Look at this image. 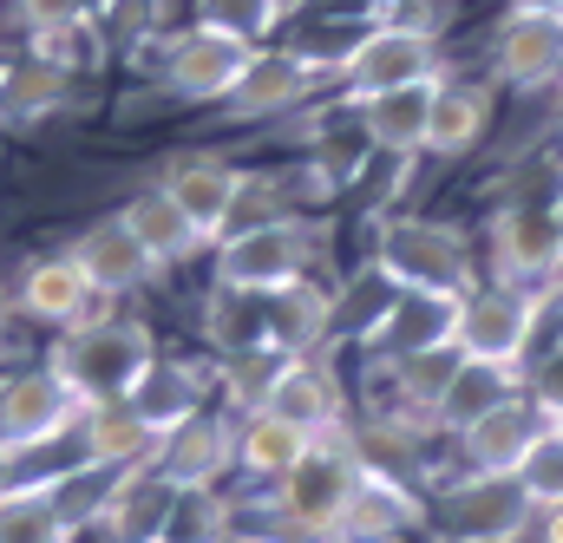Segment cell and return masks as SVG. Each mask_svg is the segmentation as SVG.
I'll return each mask as SVG.
<instances>
[{
	"mask_svg": "<svg viewBox=\"0 0 563 543\" xmlns=\"http://www.w3.org/2000/svg\"><path fill=\"white\" fill-rule=\"evenodd\" d=\"M420 543H452V538H420Z\"/></svg>",
	"mask_w": 563,
	"mask_h": 543,
	"instance_id": "obj_44",
	"label": "cell"
},
{
	"mask_svg": "<svg viewBox=\"0 0 563 543\" xmlns=\"http://www.w3.org/2000/svg\"><path fill=\"white\" fill-rule=\"evenodd\" d=\"M0 491H7V458H0Z\"/></svg>",
	"mask_w": 563,
	"mask_h": 543,
	"instance_id": "obj_43",
	"label": "cell"
},
{
	"mask_svg": "<svg viewBox=\"0 0 563 543\" xmlns=\"http://www.w3.org/2000/svg\"><path fill=\"white\" fill-rule=\"evenodd\" d=\"M374 7H400V0H374Z\"/></svg>",
	"mask_w": 563,
	"mask_h": 543,
	"instance_id": "obj_45",
	"label": "cell"
},
{
	"mask_svg": "<svg viewBox=\"0 0 563 543\" xmlns=\"http://www.w3.org/2000/svg\"><path fill=\"white\" fill-rule=\"evenodd\" d=\"M439 73H445V59H439V33L407 26V20H380V26H367V33L334 59V79H341L347 106L380 99V92H400V86H420V79H439Z\"/></svg>",
	"mask_w": 563,
	"mask_h": 543,
	"instance_id": "obj_6",
	"label": "cell"
},
{
	"mask_svg": "<svg viewBox=\"0 0 563 543\" xmlns=\"http://www.w3.org/2000/svg\"><path fill=\"white\" fill-rule=\"evenodd\" d=\"M492 132V86L465 73L432 79V119H426V157H472Z\"/></svg>",
	"mask_w": 563,
	"mask_h": 543,
	"instance_id": "obj_19",
	"label": "cell"
},
{
	"mask_svg": "<svg viewBox=\"0 0 563 543\" xmlns=\"http://www.w3.org/2000/svg\"><path fill=\"white\" fill-rule=\"evenodd\" d=\"M558 347H563V295H558Z\"/></svg>",
	"mask_w": 563,
	"mask_h": 543,
	"instance_id": "obj_41",
	"label": "cell"
},
{
	"mask_svg": "<svg viewBox=\"0 0 563 543\" xmlns=\"http://www.w3.org/2000/svg\"><path fill=\"white\" fill-rule=\"evenodd\" d=\"M157 478L170 491H217L230 472H236V412H197L184 419L177 432L157 439Z\"/></svg>",
	"mask_w": 563,
	"mask_h": 543,
	"instance_id": "obj_12",
	"label": "cell"
},
{
	"mask_svg": "<svg viewBox=\"0 0 563 543\" xmlns=\"http://www.w3.org/2000/svg\"><path fill=\"white\" fill-rule=\"evenodd\" d=\"M203 341L223 354H243V347H269V321H263V295H236V288H210V308H203Z\"/></svg>",
	"mask_w": 563,
	"mask_h": 543,
	"instance_id": "obj_30",
	"label": "cell"
},
{
	"mask_svg": "<svg viewBox=\"0 0 563 543\" xmlns=\"http://www.w3.org/2000/svg\"><path fill=\"white\" fill-rule=\"evenodd\" d=\"M354 119H361V137H367V151L413 164V157H426L432 79H420V86H400V92H380V99H361V106H354Z\"/></svg>",
	"mask_w": 563,
	"mask_h": 543,
	"instance_id": "obj_22",
	"label": "cell"
},
{
	"mask_svg": "<svg viewBox=\"0 0 563 543\" xmlns=\"http://www.w3.org/2000/svg\"><path fill=\"white\" fill-rule=\"evenodd\" d=\"M551 223H558V243H563V190L551 197Z\"/></svg>",
	"mask_w": 563,
	"mask_h": 543,
	"instance_id": "obj_39",
	"label": "cell"
},
{
	"mask_svg": "<svg viewBox=\"0 0 563 543\" xmlns=\"http://www.w3.org/2000/svg\"><path fill=\"white\" fill-rule=\"evenodd\" d=\"M485 281H511V288H558L563 275V243L551 223V203H498L485 223Z\"/></svg>",
	"mask_w": 563,
	"mask_h": 543,
	"instance_id": "obj_9",
	"label": "cell"
},
{
	"mask_svg": "<svg viewBox=\"0 0 563 543\" xmlns=\"http://www.w3.org/2000/svg\"><path fill=\"white\" fill-rule=\"evenodd\" d=\"M250 59H256V46H250V40H236V33H223V26L190 20V26L164 46L157 86H164L177 106H223V99L243 86Z\"/></svg>",
	"mask_w": 563,
	"mask_h": 543,
	"instance_id": "obj_8",
	"label": "cell"
},
{
	"mask_svg": "<svg viewBox=\"0 0 563 543\" xmlns=\"http://www.w3.org/2000/svg\"><path fill=\"white\" fill-rule=\"evenodd\" d=\"M563 288H511V281H478L465 301H459V334L452 347L478 367H498V374H518L531 367L538 354V334L544 321L558 314Z\"/></svg>",
	"mask_w": 563,
	"mask_h": 543,
	"instance_id": "obj_3",
	"label": "cell"
},
{
	"mask_svg": "<svg viewBox=\"0 0 563 543\" xmlns=\"http://www.w3.org/2000/svg\"><path fill=\"white\" fill-rule=\"evenodd\" d=\"M13 7H20V26L40 46H59L66 33H86V0H13Z\"/></svg>",
	"mask_w": 563,
	"mask_h": 543,
	"instance_id": "obj_36",
	"label": "cell"
},
{
	"mask_svg": "<svg viewBox=\"0 0 563 543\" xmlns=\"http://www.w3.org/2000/svg\"><path fill=\"white\" fill-rule=\"evenodd\" d=\"M518 485L531 491V505H538V511L563 505V439H558V432H544V439L525 452V465H518Z\"/></svg>",
	"mask_w": 563,
	"mask_h": 543,
	"instance_id": "obj_34",
	"label": "cell"
},
{
	"mask_svg": "<svg viewBox=\"0 0 563 543\" xmlns=\"http://www.w3.org/2000/svg\"><path fill=\"white\" fill-rule=\"evenodd\" d=\"M236 543H256V538H236Z\"/></svg>",
	"mask_w": 563,
	"mask_h": 543,
	"instance_id": "obj_47",
	"label": "cell"
},
{
	"mask_svg": "<svg viewBox=\"0 0 563 543\" xmlns=\"http://www.w3.org/2000/svg\"><path fill=\"white\" fill-rule=\"evenodd\" d=\"M538 505L518 472H452L439 465L426 485V538L452 543H531Z\"/></svg>",
	"mask_w": 563,
	"mask_h": 543,
	"instance_id": "obj_1",
	"label": "cell"
},
{
	"mask_svg": "<svg viewBox=\"0 0 563 543\" xmlns=\"http://www.w3.org/2000/svg\"><path fill=\"white\" fill-rule=\"evenodd\" d=\"M282 7H288V0H197V20H203V26H223V33L250 40V46H263V40L276 33Z\"/></svg>",
	"mask_w": 563,
	"mask_h": 543,
	"instance_id": "obj_33",
	"label": "cell"
},
{
	"mask_svg": "<svg viewBox=\"0 0 563 543\" xmlns=\"http://www.w3.org/2000/svg\"><path fill=\"white\" fill-rule=\"evenodd\" d=\"M66 256L86 269V281H92L106 301H119V295H132V288H144V281H157V275H164V263L144 250L119 217H99L92 230H79V243H73Z\"/></svg>",
	"mask_w": 563,
	"mask_h": 543,
	"instance_id": "obj_17",
	"label": "cell"
},
{
	"mask_svg": "<svg viewBox=\"0 0 563 543\" xmlns=\"http://www.w3.org/2000/svg\"><path fill=\"white\" fill-rule=\"evenodd\" d=\"M263 321H269V347L301 361V354H321V341L341 328V295H328L314 275L288 281L276 295H263Z\"/></svg>",
	"mask_w": 563,
	"mask_h": 543,
	"instance_id": "obj_18",
	"label": "cell"
},
{
	"mask_svg": "<svg viewBox=\"0 0 563 543\" xmlns=\"http://www.w3.org/2000/svg\"><path fill=\"white\" fill-rule=\"evenodd\" d=\"M492 79L511 86V92H538L563 79V13L558 7H511L492 33Z\"/></svg>",
	"mask_w": 563,
	"mask_h": 543,
	"instance_id": "obj_10",
	"label": "cell"
},
{
	"mask_svg": "<svg viewBox=\"0 0 563 543\" xmlns=\"http://www.w3.org/2000/svg\"><path fill=\"white\" fill-rule=\"evenodd\" d=\"M544 432H551L544 407L518 387L511 400H498L492 412H478L472 425L452 432V472H518Z\"/></svg>",
	"mask_w": 563,
	"mask_h": 543,
	"instance_id": "obj_11",
	"label": "cell"
},
{
	"mask_svg": "<svg viewBox=\"0 0 563 543\" xmlns=\"http://www.w3.org/2000/svg\"><path fill=\"white\" fill-rule=\"evenodd\" d=\"M66 99V66L59 59H33V66H20L13 79H7V106L13 112H46V106H59Z\"/></svg>",
	"mask_w": 563,
	"mask_h": 543,
	"instance_id": "obj_35",
	"label": "cell"
},
{
	"mask_svg": "<svg viewBox=\"0 0 563 543\" xmlns=\"http://www.w3.org/2000/svg\"><path fill=\"white\" fill-rule=\"evenodd\" d=\"M308 92H314V59H308V53H263V46H256L243 86L223 99V119H236V125L276 119V112H295Z\"/></svg>",
	"mask_w": 563,
	"mask_h": 543,
	"instance_id": "obj_20",
	"label": "cell"
},
{
	"mask_svg": "<svg viewBox=\"0 0 563 543\" xmlns=\"http://www.w3.org/2000/svg\"><path fill=\"white\" fill-rule=\"evenodd\" d=\"M269 412L295 419V425L314 432V439H334V432L347 425V394H341V380H334V367H328L321 354H301V361L282 367L276 394H269Z\"/></svg>",
	"mask_w": 563,
	"mask_h": 543,
	"instance_id": "obj_21",
	"label": "cell"
},
{
	"mask_svg": "<svg viewBox=\"0 0 563 543\" xmlns=\"http://www.w3.org/2000/svg\"><path fill=\"white\" fill-rule=\"evenodd\" d=\"M407 538H426V485L361 472V485H354L347 511L334 518L328 543H407Z\"/></svg>",
	"mask_w": 563,
	"mask_h": 543,
	"instance_id": "obj_13",
	"label": "cell"
},
{
	"mask_svg": "<svg viewBox=\"0 0 563 543\" xmlns=\"http://www.w3.org/2000/svg\"><path fill=\"white\" fill-rule=\"evenodd\" d=\"M321 256V230L301 217H276V223H243L217 243V288L236 295H276L288 281L314 269Z\"/></svg>",
	"mask_w": 563,
	"mask_h": 543,
	"instance_id": "obj_5",
	"label": "cell"
},
{
	"mask_svg": "<svg viewBox=\"0 0 563 543\" xmlns=\"http://www.w3.org/2000/svg\"><path fill=\"white\" fill-rule=\"evenodd\" d=\"M531 543H563V505L538 511V531H531Z\"/></svg>",
	"mask_w": 563,
	"mask_h": 543,
	"instance_id": "obj_38",
	"label": "cell"
},
{
	"mask_svg": "<svg viewBox=\"0 0 563 543\" xmlns=\"http://www.w3.org/2000/svg\"><path fill=\"white\" fill-rule=\"evenodd\" d=\"M203 400H210L203 367H190V361H164V354H157V361L144 367V380L132 387V400H125V407H132L144 425L164 439V432H177L184 419H197Z\"/></svg>",
	"mask_w": 563,
	"mask_h": 543,
	"instance_id": "obj_26",
	"label": "cell"
},
{
	"mask_svg": "<svg viewBox=\"0 0 563 543\" xmlns=\"http://www.w3.org/2000/svg\"><path fill=\"white\" fill-rule=\"evenodd\" d=\"M157 361V341H151V328L144 321H119V314H106V321H92V328H73V334H59V347H53V374L92 407H112V400H132V387L144 380V367Z\"/></svg>",
	"mask_w": 563,
	"mask_h": 543,
	"instance_id": "obj_4",
	"label": "cell"
},
{
	"mask_svg": "<svg viewBox=\"0 0 563 543\" xmlns=\"http://www.w3.org/2000/svg\"><path fill=\"white\" fill-rule=\"evenodd\" d=\"M73 538H79V531L66 524L53 478H40V485H7V491H0V543H73Z\"/></svg>",
	"mask_w": 563,
	"mask_h": 543,
	"instance_id": "obj_28",
	"label": "cell"
},
{
	"mask_svg": "<svg viewBox=\"0 0 563 543\" xmlns=\"http://www.w3.org/2000/svg\"><path fill=\"white\" fill-rule=\"evenodd\" d=\"M459 334V301L452 295H387V308L367 321V334L354 347H367V361H407L426 347H452Z\"/></svg>",
	"mask_w": 563,
	"mask_h": 543,
	"instance_id": "obj_16",
	"label": "cell"
},
{
	"mask_svg": "<svg viewBox=\"0 0 563 543\" xmlns=\"http://www.w3.org/2000/svg\"><path fill=\"white\" fill-rule=\"evenodd\" d=\"M13 308H20L26 321H40V328H59V334L92 328V321L112 314V301L86 281V269H79L73 256H40V263H26L20 288H13Z\"/></svg>",
	"mask_w": 563,
	"mask_h": 543,
	"instance_id": "obj_14",
	"label": "cell"
},
{
	"mask_svg": "<svg viewBox=\"0 0 563 543\" xmlns=\"http://www.w3.org/2000/svg\"><path fill=\"white\" fill-rule=\"evenodd\" d=\"M374 275L400 295H452V301H465L485 281L472 236L445 217H387L374 236Z\"/></svg>",
	"mask_w": 563,
	"mask_h": 543,
	"instance_id": "obj_2",
	"label": "cell"
},
{
	"mask_svg": "<svg viewBox=\"0 0 563 543\" xmlns=\"http://www.w3.org/2000/svg\"><path fill=\"white\" fill-rule=\"evenodd\" d=\"M157 543H164V538H157Z\"/></svg>",
	"mask_w": 563,
	"mask_h": 543,
	"instance_id": "obj_48",
	"label": "cell"
},
{
	"mask_svg": "<svg viewBox=\"0 0 563 543\" xmlns=\"http://www.w3.org/2000/svg\"><path fill=\"white\" fill-rule=\"evenodd\" d=\"M164 543H236V498H223V491H177Z\"/></svg>",
	"mask_w": 563,
	"mask_h": 543,
	"instance_id": "obj_31",
	"label": "cell"
},
{
	"mask_svg": "<svg viewBox=\"0 0 563 543\" xmlns=\"http://www.w3.org/2000/svg\"><path fill=\"white\" fill-rule=\"evenodd\" d=\"M164 190H170V203L190 217V230H197L210 250L236 230V203H243V170H236V164H223V157H210V151H190V157H177V164L164 170Z\"/></svg>",
	"mask_w": 563,
	"mask_h": 543,
	"instance_id": "obj_15",
	"label": "cell"
},
{
	"mask_svg": "<svg viewBox=\"0 0 563 543\" xmlns=\"http://www.w3.org/2000/svg\"><path fill=\"white\" fill-rule=\"evenodd\" d=\"M518 387H525L518 374H498V367H478V361H465V367H459V380H452V394H445V407H439L445 439H452L459 425H472L478 412H492L498 400H511Z\"/></svg>",
	"mask_w": 563,
	"mask_h": 543,
	"instance_id": "obj_32",
	"label": "cell"
},
{
	"mask_svg": "<svg viewBox=\"0 0 563 543\" xmlns=\"http://www.w3.org/2000/svg\"><path fill=\"white\" fill-rule=\"evenodd\" d=\"M170 505H177V491L157 478V465H132V472H119V485L99 511V531L112 543H157L170 524Z\"/></svg>",
	"mask_w": 563,
	"mask_h": 543,
	"instance_id": "obj_24",
	"label": "cell"
},
{
	"mask_svg": "<svg viewBox=\"0 0 563 543\" xmlns=\"http://www.w3.org/2000/svg\"><path fill=\"white\" fill-rule=\"evenodd\" d=\"M119 223H125V230L139 236V243L151 250V256H157V263H164V269H170V263H190L197 250H210V243H203V236L190 230V217H184V210L170 203V190H164V184L139 190V197H132V203L119 210Z\"/></svg>",
	"mask_w": 563,
	"mask_h": 543,
	"instance_id": "obj_27",
	"label": "cell"
},
{
	"mask_svg": "<svg viewBox=\"0 0 563 543\" xmlns=\"http://www.w3.org/2000/svg\"><path fill=\"white\" fill-rule=\"evenodd\" d=\"M308 445H314V432H301L295 419H282V412H269V407L236 419V472H243L256 491L282 485V478L301 465Z\"/></svg>",
	"mask_w": 563,
	"mask_h": 543,
	"instance_id": "obj_23",
	"label": "cell"
},
{
	"mask_svg": "<svg viewBox=\"0 0 563 543\" xmlns=\"http://www.w3.org/2000/svg\"><path fill=\"white\" fill-rule=\"evenodd\" d=\"M525 394L544 407V419H558L563 412V347L531 354V367H525Z\"/></svg>",
	"mask_w": 563,
	"mask_h": 543,
	"instance_id": "obj_37",
	"label": "cell"
},
{
	"mask_svg": "<svg viewBox=\"0 0 563 543\" xmlns=\"http://www.w3.org/2000/svg\"><path fill=\"white\" fill-rule=\"evenodd\" d=\"M558 137H563V112H558Z\"/></svg>",
	"mask_w": 563,
	"mask_h": 543,
	"instance_id": "obj_46",
	"label": "cell"
},
{
	"mask_svg": "<svg viewBox=\"0 0 563 543\" xmlns=\"http://www.w3.org/2000/svg\"><path fill=\"white\" fill-rule=\"evenodd\" d=\"M558 13H563V7H558Z\"/></svg>",
	"mask_w": 563,
	"mask_h": 543,
	"instance_id": "obj_49",
	"label": "cell"
},
{
	"mask_svg": "<svg viewBox=\"0 0 563 543\" xmlns=\"http://www.w3.org/2000/svg\"><path fill=\"white\" fill-rule=\"evenodd\" d=\"M7 308H13V295H7V288H0V328H7Z\"/></svg>",
	"mask_w": 563,
	"mask_h": 543,
	"instance_id": "obj_40",
	"label": "cell"
},
{
	"mask_svg": "<svg viewBox=\"0 0 563 543\" xmlns=\"http://www.w3.org/2000/svg\"><path fill=\"white\" fill-rule=\"evenodd\" d=\"M86 419V400L53 374V367H20L0 380V458H26V452H46L59 439H73Z\"/></svg>",
	"mask_w": 563,
	"mask_h": 543,
	"instance_id": "obj_7",
	"label": "cell"
},
{
	"mask_svg": "<svg viewBox=\"0 0 563 543\" xmlns=\"http://www.w3.org/2000/svg\"><path fill=\"white\" fill-rule=\"evenodd\" d=\"M282 367H288V354L276 347H243V354H223L217 361V387H223V412H263L269 407V394H276Z\"/></svg>",
	"mask_w": 563,
	"mask_h": 543,
	"instance_id": "obj_29",
	"label": "cell"
},
{
	"mask_svg": "<svg viewBox=\"0 0 563 543\" xmlns=\"http://www.w3.org/2000/svg\"><path fill=\"white\" fill-rule=\"evenodd\" d=\"M73 439H79V465H92V472H132V465H151L157 458V432L125 400L92 407L79 419Z\"/></svg>",
	"mask_w": 563,
	"mask_h": 543,
	"instance_id": "obj_25",
	"label": "cell"
},
{
	"mask_svg": "<svg viewBox=\"0 0 563 543\" xmlns=\"http://www.w3.org/2000/svg\"><path fill=\"white\" fill-rule=\"evenodd\" d=\"M551 432H558V439H563V412H558V419H551Z\"/></svg>",
	"mask_w": 563,
	"mask_h": 543,
	"instance_id": "obj_42",
	"label": "cell"
}]
</instances>
